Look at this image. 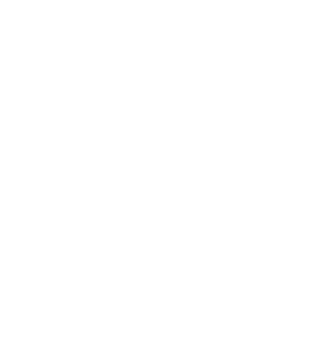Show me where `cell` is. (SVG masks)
<instances>
[]
</instances>
